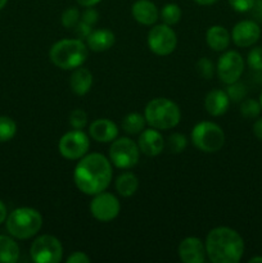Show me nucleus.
Instances as JSON below:
<instances>
[{"label":"nucleus","mask_w":262,"mask_h":263,"mask_svg":"<svg viewBox=\"0 0 262 263\" xmlns=\"http://www.w3.org/2000/svg\"><path fill=\"white\" fill-rule=\"evenodd\" d=\"M195 68H197L198 74L205 80L212 79L213 73H215V64L208 58H200L195 64Z\"/></svg>","instance_id":"nucleus-32"},{"label":"nucleus","mask_w":262,"mask_h":263,"mask_svg":"<svg viewBox=\"0 0 262 263\" xmlns=\"http://www.w3.org/2000/svg\"><path fill=\"white\" fill-rule=\"evenodd\" d=\"M180 261L184 263H204L207 252L205 246L199 238L189 236L181 240L177 248Z\"/></svg>","instance_id":"nucleus-14"},{"label":"nucleus","mask_w":262,"mask_h":263,"mask_svg":"<svg viewBox=\"0 0 262 263\" xmlns=\"http://www.w3.org/2000/svg\"><path fill=\"white\" fill-rule=\"evenodd\" d=\"M230 33L222 26H211L205 32V41L208 46L215 51H223L229 48L230 44Z\"/></svg>","instance_id":"nucleus-21"},{"label":"nucleus","mask_w":262,"mask_h":263,"mask_svg":"<svg viewBox=\"0 0 262 263\" xmlns=\"http://www.w3.org/2000/svg\"><path fill=\"white\" fill-rule=\"evenodd\" d=\"M217 76L221 82L230 85L233 82L239 81L244 72V59L238 51L228 50L218 58Z\"/></svg>","instance_id":"nucleus-12"},{"label":"nucleus","mask_w":262,"mask_h":263,"mask_svg":"<svg viewBox=\"0 0 262 263\" xmlns=\"http://www.w3.org/2000/svg\"><path fill=\"white\" fill-rule=\"evenodd\" d=\"M226 94H228L229 99H230V102H234V103H240L243 102L244 98L247 97V86L244 84H241V82L239 81H235L233 82V84L228 85V87H226Z\"/></svg>","instance_id":"nucleus-29"},{"label":"nucleus","mask_w":262,"mask_h":263,"mask_svg":"<svg viewBox=\"0 0 262 263\" xmlns=\"http://www.w3.org/2000/svg\"><path fill=\"white\" fill-rule=\"evenodd\" d=\"M144 117L151 127L157 130H171L179 125L181 112L179 105L167 98H156L146 104Z\"/></svg>","instance_id":"nucleus-4"},{"label":"nucleus","mask_w":262,"mask_h":263,"mask_svg":"<svg viewBox=\"0 0 262 263\" xmlns=\"http://www.w3.org/2000/svg\"><path fill=\"white\" fill-rule=\"evenodd\" d=\"M92 86V73L87 68L77 67L69 77V87L76 95H86Z\"/></svg>","instance_id":"nucleus-20"},{"label":"nucleus","mask_w":262,"mask_h":263,"mask_svg":"<svg viewBox=\"0 0 262 263\" xmlns=\"http://www.w3.org/2000/svg\"><path fill=\"white\" fill-rule=\"evenodd\" d=\"M109 161L113 166L121 170H128L136 166L140 157L138 143L128 138H117L110 144Z\"/></svg>","instance_id":"nucleus-7"},{"label":"nucleus","mask_w":262,"mask_h":263,"mask_svg":"<svg viewBox=\"0 0 262 263\" xmlns=\"http://www.w3.org/2000/svg\"><path fill=\"white\" fill-rule=\"evenodd\" d=\"M177 45L176 32L169 25H157L148 33V46L157 55L166 57L174 53Z\"/></svg>","instance_id":"nucleus-9"},{"label":"nucleus","mask_w":262,"mask_h":263,"mask_svg":"<svg viewBox=\"0 0 262 263\" xmlns=\"http://www.w3.org/2000/svg\"><path fill=\"white\" fill-rule=\"evenodd\" d=\"M90 148L89 136L82 130H72L64 134L58 144L59 153L63 158L76 161L82 158Z\"/></svg>","instance_id":"nucleus-10"},{"label":"nucleus","mask_w":262,"mask_h":263,"mask_svg":"<svg viewBox=\"0 0 262 263\" xmlns=\"http://www.w3.org/2000/svg\"><path fill=\"white\" fill-rule=\"evenodd\" d=\"M76 2L77 4L81 5V7L89 8V7H94V5H97L100 0H76Z\"/></svg>","instance_id":"nucleus-41"},{"label":"nucleus","mask_w":262,"mask_h":263,"mask_svg":"<svg viewBox=\"0 0 262 263\" xmlns=\"http://www.w3.org/2000/svg\"><path fill=\"white\" fill-rule=\"evenodd\" d=\"M91 259L84 252H73L68 258L66 259L67 263H89Z\"/></svg>","instance_id":"nucleus-37"},{"label":"nucleus","mask_w":262,"mask_h":263,"mask_svg":"<svg viewBox=\"0 0 262 263\" xmlns=\"http://www.w3.org/2000/svg\"><path fill=\"white\" fill-rule=\"evenodd\" d=\"M139 179L133 172H123L116 180V190L123 198H130L138 192Z\"/></svg>","instance_id":"nucleus-22"},{"label":"nucleus","mask_w":262,"mask_h":263,"mask_svg":"<svg viewBox=\"0 0 262 263\" xmlns=\"http://www.w3.org/2000/svg\"><path fill=\"white\" fill-rule=\"evenodd\" d=\"M89 133L98 143H112L118 138V126L108 118H98L90 123Z\"/></svg>","instance_id":"nucleus-16"},{"label":"nucleus","mask_w":262,"mask_h":263,"mask_svg":"<svg viewBox=\"0 0 262 263\" xmlns=\"http://www.w3.org/2000/svg\"><path fill=\"white\" fill-rule=\"evenodd\" d=\"M116 36L115 33L107 28H99V30L91 31L86 39V45L90 50L95 53L109 50L115 45Z\"/></svg>","instance_id":"nucleus-19"},{"label":"nucleus","mask_w":262,"mask_h":263,"mask_svg":"<svg viewBox=\"0 0 262 263\" xmlns=\"http://www.w3.org/2000/svg\"><path fill=\"white\" fill-rule=\"evenodd\" d=\"M230 105V99L225 90L213 89L205 95L204 98V108L208 115L213 117H220L225 115Z\"/></svg>","instance_id":"nucleus-18"},{"label":"nucleus","mask_w":262,"mask_h":263,"mask_svg":"<svg viewBox=\"0 0 262 263\" xmlns=\"http://www.w3.org/2000/svg\"><path fill=\"white\" fill-rule=\"evenodd\" d=\"M251 12L257 21L262 22V0H254V4L252 7Z\"/></svg>","instance_id":"nucleus-38"},{"label":"nucleus","mask_w":262,"mask_h":263,"mask_svg":"<svg viewBox=\"0 0 262 263\" xmlns=\"http://www.w3.org/2000/svg\"><path fill=\"white\" fill-rule=\"evenodd\" d=\"M80 18H81V14H80V10L77 9L76 7H69L62 13L61 22L63 25L64 28L69 30V28H73L77 23L80 22Z\"/></svg>","instance_id":"nucleus-30"},{"label":"nucleus","mask_w":262,"mask_h":263,"mask_svg":"<svg viewBox=\"0 0 262 263\" xmlns=\"http://www.w3.org/2000/svg\"><path fill=\"white\" fill-rule=\"evenodd\" d=\"M262 108L259 102L254 99H246L240 104V115L247 120H253L257 118L261 113Z\"/></svg>","instance_id":"nucleus-28"},{"label":"nucleus","mask_w":262,"mask_h":263,"mask_svg":"<svg viewBox=\"0 0 262 263\" xmlns=\"http://www.w3.org/2000/svg\"><path fill=\"white\" fill-rule=\"evenodd\" d=\"M247 63L254 71H262V46H257L249 51Z\"/></svg>","instance_id":"nucleus-33"},{"label":"nucleus","mask_w":262,"mask_h":263,"mask_svg":"<svg viewBox=\"0 0 262 263\" xmlns=\"http://www.w3.org/2000/svg\"><path fill=\"white\" fill-rule=\"evenodd\" d=\"M207 257L213 263H238L244 253V240L238 231L218 226L208 233L204 241Z\"/></svg>","instance_id":"nucleus-2"},{"label":"nucleus","mask_w":262,"mask_h":263,"mask_svg":"<svg viewBox=\"0 0 262 263\" xmlns=\"http://www.w3.org/2000/svg\"><path fill=\"white\" fill-rule=\"evenodd\" d=\"M73 31L77 39H80V40H86L87 36L91 33L92 26L87 25V23H85L84 21H80V22L73 27Z\"/></svg>","instance_id":"nucleus-35"},{"label":"nucleus","mask_w":262,"mask_h":263,"mask_svg":"<svg viewBox=\"0 0 262 263\" xmlns=\"http://www.w3.org/2000/svg\"><path fill=\"white\" fill-rule=\"evenodd\" d=\"M98 20H99V13H98L92 7L86 8V9L82 12L81 21H84V22L87 23V25H90V26L97 25Z\"/></svg>","instance_id":"nucleus-36"},{"label":"nucleus","mask_w":262,"mask_h":263,"mask_svg":"<svg viewBox=\"0 0 262 263\" xmlns=\"http://www.w3.org/2000/svg\"><path fill=\"white\" fill-rule=\"evenodd\" d=\"M194 2L197 3V4L203 5V7H208V5L215 4V3L217 2V0H194Z\"/></svg>","instance_id":"nucleus-42"},{"label":"nucleus","mask_w":262,"mask_h":263,"mask_svg":"<svg viewBox=\"0 0 262 263\" xmlns=\"http://www.w3.org/2000/svg\"><path fill=\"white\" fill-rule=\"evenodd\" d=\"M17 133V125L14 121L7 116H0V143L12 140Z\"/></svg>","instance_id":"nucleus-27"},{"label":"nucleus","mask_w":262,"mask_h":263,"mask_svg":"<svg viewBox=\"0 0 262 263\" xmlns=\"http://www.w3.org/2000/svg\"><path fill=\"white\" fill-rule=\"evenodd\" d=\"M257 262H262V257L257 256V257H253V258L249 259V263H257Z\"/></svg>","instance_id":"nucleus-43"},{"label":"nucleus","mask_w":262,"mask_h":263,"mask_svg":"<svg viewBox=\"0 0 262 263\" xmlns=\"http://www.w3.org/2000/svg\"><path fill=\"white\" fill-rule=\"evenodd\" d=\"M7 230L13 238L26 240L40 231L43 226V216L38 210L31 207L15 208L8 215Z\"/></svg>","instance_id":"nucleus-5"},{"label":"nucleus","mask_w":262,"mask_h":263,"mask_svg":"<svg viewBox=\"0 0 262 263\" xmlns=\"http://www.w3.org/2000/svg\"><path fill=\"white\" fill-rule=\"evenodd\" d=\"M253 134L258 140L262 141V117L257 118L256 122L253 123Z\"/></svg>","instance_id":"nucleus-39"},{"label":"nucleus","mask_w":262,"mask_h":263,"mask_svg":"<svg viewBox=\"0 0 262 263\" xmlns=\"http://www.w3.org/2000/svg\"><path fill=\"white\" fill-rule=\"evenodd\" d=\"M112 176L110 161L100 153L85 154L80 158L73 171L74 185L86 195H95L107 190Z\"/></svg>","instance_id":"nucleus-1"},{"label":"nucleus","mask_w":262,"mask_h":263,"mask_svg":"<svg viewBox=\"0 0 262 263\" xmlns=\"http://www.w3.org/2000/svg\"><path fill=\"white\" fill-rule=\"evenodd\" d=\"M89 48L80 39H63L54 44L49 51V58L54 66L68 71L81 67L86 62Z\"/></svg>","instance_id":"nucleus-3"},{"label":"nucleus","mask_w":262,"mask_h":263,"mask_svg":"<svg viewBox=\"0 0 262 263\" xmlns=\"http://www.w3.org/2000/svg\"><path fill=\"white\" fill-rule=\"evenodd\" d=\"M230 7L233 8L235 12L246 13L251 12L252 7L254 4V0H228Z\"/></svg>","instance_id":"nucleus-34"},{"label":"nucleus","mask_w":262,"mask_h":263,"mask_svg":"<svg viewBox=\"0 0 262 263\" xmlns=\"http://www.w3.org/2000/svg\"><path fill=\"white\" fill-rule=\"evenodd\" d=\"M261 36V28L258 23L251 20H244L236 23L231 32L234 44L239 48H248L254 45Z\"/></svg>","instance_id":"nucleus-13"},{"label":"nucleus","mask_w":262,"mask_h":263,"mask_svg":"<svg viewBox=\"0 0 262 263\" xmlns=\"http://www.w3.org/2000/svg\"><path fill=\"white\" fill-rule=\"evenodd\" d=\"M192 141L200 152L216 153L225 144V133L217 123L203 121L193 127Z\"/></svg>","instance_id":"nucleus-6"},{"label":"nucleus","mask_w":262,"mask_h":263,"mask_svg":"<svg viewBox=\"0 0 262 263\" xmlns=\"http://www.w3.org/2000/svg\"><path fill=\"white\" fill-rule=\"evenodd\" d=\"M188 145V139L186 136L182 135L180 133H172L171 135L164 140V148L170 152V153L179 154L185 151Z\"/></svg>","instance_id":"nucleus-26"},{"label":"nucleus","mask_w":262,"mask_h":263,"mask_svg":"<svg viewBox=\"0 0 262 263\" xmlns=\"http://www.w3.org/2000/svg\"><path fill=\"white\" fill-rule=\"evenodd\" d=\"M20 258V247L14 239L0 235V263H15Z\"/></svg>","instance_id":"nucleus-23"},{"label":"nucleus","mask_w":262,"mask_h":263,"mask_svg":"<svg viewBox=\"0 0 262 263\" xmlns=\"http://www.w3.org/2000/svg\"><path fill=\"white\" fill-rule=\"evenodd\" d=\"M131 14L134 20L144 26H152L159 18L157 5L151 0H136L131 7Z\"/></svg>","instance_id":"nucleus-17"},{"label":"nucleus","mask_w":262,"mask_h":263,"mask_svg":"<svg viewBox=\"0 0 262 263\" xmlns=\"http://www.w3.org/2000/svg\"><path fill=\"white\" fill-rule=\"evenodd\" d=\"M146 121L144 116L140 113L133 112L128 113L122 120V130L128 135H138L145 128Z\"/></svg>","instance_id":"nucleus-24"},{"label":"nucleus","mask_w":262,"mask_h":263,"mask_svg":"<svg viewBox=\"0 0 262 263\" xmlns=\"http://www.w3.org/2000/svg\"><path fill=\"white\" fill-rule=\"evenodd\" d=\"M68 122L71 125L72 128L74 130H84L87 126V115L85 110L82 109H73L71 113H69Z\"/></svg>","instance_id":"nucleus-31"},{"label":"nucleus","mask_w":262,"mask_h":263,"mask_svg":"<svg viewBox=\"0 0 262 263\" xmlns=\"http://www.w3.org/2000/svg\"><path fill=\"white\" fill-rule=\"evenodd\" d=\"M30 256L36 263H58L63 258V246L54 235H40L31 244Z\"/></svg>","instance_id":"nucleus-8"},{"label":"nucleus","mask_w":262,"mask_h":263,"mask_svg":"<svg viewBox=\"0 0 262 263\" xmlns=\"http://www.w3.org/2000/svg\"><path fill=\"white\" fill-rule=\"evenodd\" d=\"M159 15H161L164 25L174 26L180 22L182 12H181V8H180L179 5L175 4V3H169V4H166L163 8H162Z\"/></svg>","instance_id":"nucleus-25"},{"label":"nucleus","mask_w":262,"mask_h":263,"mask_svg":"<svg viewBox=\"0 0 262 263\" xmlns=\"http://www.w3.org/2000/svg\"><path fill=\"white\" fill-rule=\"evenodd\" d=\"M259 104H261V108H262V91H261V95H259Z\"/></svg>","instance_id":"nucleus-45"},{"label":"nucleus","mask_w":262,"mask_h":263,"mask_svg":"<svg viewBox=\"0 0 262 263\" xmlns=\"http://www.w3.org/2000/svg\"><path fill=\"white\" fill-rule=\"evenodd\" d=\"M7 3H8V0H0V10H2L5 5H7Z\"/></svg>","instance_id":"nucleus-44"},{"label":"nucleus","mask_w":262,"mask_h":263,"mask_svg":"<svg viewBox=\"0 0 262 263\" xmlns=\"http://www.w3.org/2000/svg\"><path fill=\"white\" fill-rule=\"evenodd\" d=\"M121 204L116 195L104 192L94 195L90 202V212L100 222H110L120 215Z\"/></svg>","instance_id":"nucleus-11"},{"label":"nucleus","mask_w":262,"mask_h":263,"mask_svg":"<svg viewBox=\"0 0 262 263\" xmlns=\"http://www.w3.org/2000/svg\"><path fill=\"white\" fill-rule=\"evenodd\" d=\"M138 146L144 156L157 157L163 152L164 139L157 128H144L139 135Z\"/></svg>","instance_id":"nucleus-15"},{"label":"nucleus","mask_w":262,"mask_h":263,"mask_svg":"<svg viewBox=\"0 0 262 263\" xmlns=\"http://www.w3.org/2000/svg\"><path fill=\"white\" fill-rule=\"evenodd\" d=\"M7 217H8L7 205H5L4 202H3V200L0 199V225H2L3 222H5Z\"/></svg>","instance_id":"nucleus-40"}]
</instances>
